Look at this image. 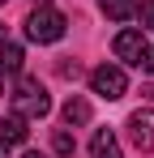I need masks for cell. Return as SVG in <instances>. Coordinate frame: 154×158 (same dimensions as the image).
<instances>
[{
	"instance_id": "obj_1",
	"label": "cell",
	"mask_w": 154,
	"mask_h": 158,
	"mask_svg": "<svg viewBox=\"0 0 154 158\" xmlns=\"http://www.w3.org/2000/svg\"><path fill=\"white\" fill-rule=\"evenodd\" d=\"M64 13L60 9H51V4H39L30 17H26V39L30 43H56V39H64Z\"/></svg>"
},
{
	"instance_id": "obj_2",
	"label": "cell",
	"mask_w": 154,
	"mask_h": 158,
	"mask_svg": "<svg viewBox=\"0 0 154 158\" xmlns=\"http://www.w3.org/2000/svg\"><path fill=\"white\" fill-rule=\"evenodd\" d=\"M13 111H17L22 120H43V115L51 111L47 90H43L34 77H22V81H17V94H13Z\"/></svg>"
},
{
	"instance_id": "obj_3",
	"label": "cell",
	"mask_w": 154,
	"mask_h": 158,
	"mask_svg": "<svg viewBox=\"0 0 154 158\" xmlns=\"http://www.w3.org/2000/svg\"><path fill=\"white\" fill-rule=\"evenodd\" d=\"M111 52H116V60L120 64H133V69H141L146 64V52H150V43H146V30L128 26L116 34V43H111Z\"/></svg>"
},
{
	"instance_id": "obj_4",
	"label": "cell",
	"mask_w": 154,
	"mask_h": 158,
	"mask_svg": "<svg viewBox=\"0 0 154 158\" xmlns=\"http://www.w3.org/2000/svg\"><path fill=\"white\" fill-rule=\"evenodd\" d=\"M90 90L99 94V98H107V103H116V98H124L128 90V77L120 64H99L94 73H90Z\"/></svg>"
},
{
	"instance_id": "obj_5",
	"label": "cell",
	"mask_w": 154,
	"mask_h": 158,
	"mask_svg": "<svg viewBox=\"0 0 154 158\" xmlns=\"http://www.w3.org/2000/svg\"><path fill=\"white\" fill-rule=\"evenodd\" d=\"M128 141L146 154L154 150V107H141V111L128 115Z\"/></svg>"
},
{
	"instance_id": "obj_6",
	"label": "cell",
	"mask_w": 154,
	"mask_h": 158,
	"mask_svg": "<svg viewBox=\"0 0 154 158\" xmlns=\"http://www.w3.org/2000/svg\"><path fill=\"white\" fill-rule=\"evenodd\" d=\"M90 158H120V141L111 128H99L90 137Z\"/></svg>"
},
{
	"instance_id": "obj_7",
	"label": "cell",
	"mask_w": 154,
	"mask_h": 158,
	"mask_svg": "<svg viewBox=\"0 0 154 158\" xmlns=\"http://www.w3.org/2000/svg\"><path fill=\"white\" fill-rule=\"evenodd\" d=\"M26 137H30V128H26V120L17 115V111L0 120V141H4V145H22Z\"/></svg>"
},
{
	"instance_id": "obj_8",
	"label": "cell",
	"mask_w": 154,
	"mask_h": 158,
	"mask_svg": "<svg viewBox=\"0 0 154 158\" xmlns=\"http://www.w3.org/2000/svg\"><path fill=\"white\" fill-rule=\"evenodd\" d=\"M22 60H26V52L17 43H4L0 39V73H22Z\"/></svg>"
},
{
	"instance_id": "obj_9",
	"label": "cell",
	"mask_w": 154,
	"mask_h": 158,
	"mask_svg": "<svg viewBox=\"0 0 154 158\" xmlns=\"http://www.w3.org/2000/svg\"><path fill=\"white\" fill-rule=\"evenodd\" d=\"M99 9L111 17V22H128L137 13V0H99Z\"/></svg>"
},
{
	"instance_id": "obj_10",
	"label": "cell",
	"mask_w": 154,
	"mask_h": 158,
	"mask_svg": "<svg viewBox=\"0 0 154 158\" xmlns=\"http://www.w3.org/2000/svg\"><path fill=\"white\" fill-rule=\"evenodd\" d=\"M64 124H90V103L73 94V98L64 103Z\"/></svg>"
},
{
	"instance_id": "obj_11",
	"label": "cell",
	"mask_w": 154,
	"mask_h": 158,
	"mask_svg": "<svg viewBox=\"0 0 154 158\" xmlns=\"http://www.w3.org/2000/svg\"><path fill=\"white\" fill-rule=\"evenodd\" d=\"M51 150H56V154H73V132L56 128V132H51Z\"/></svg>"
},
{
	"instance_id": "obj_12",
	"label": "cell",
	"mask_w": 154,
	"mask_h": 158,
	"mask_svg": "<svg viewBox=\"0 0 154 158\" xmlns=\"http://www.w3.org/2000/svg\"><path fill=\"white\" fill-rule=\"evenodd\" d=\"M133 17H141V30H154V0H146V4H141Z\"/></svg>"
},
{
	"instance_id": "obj_13",
	"label": "cell",
	"mask_w": 154,
	"mask_h": 158,
	"mask_svg": "<svg viewBox=\"0 0 154 158\" xmlns=\"http://www.w3.org/2000/svg\"><path fill=\"white\" fill-rule=\"evenodd\" d=\"M141 69H150V73H154V47L146 52V64H141Z\"/></svg>"
},
{
	"instance_id": "obj_14",
	"label": "cell",
	"mask_w": 154,
	"mask_h": 158,
	"mask_svg": "<svg viewBox=\"0 0 154 158\" xmlns=\"http://www.w3.org/2000/svg\"><path fill=\"white\" fill-rule=\"evenodd\" d=\"M0 158H9V145H4V141H0Z\"/></svg>"
},
{
	"instance_id": "obj_15",
	"label": "cell",
	"mask_w": 154,
	"mask_h": 158,
	"mask_svg": "<svg viewBox=\"0 0 154 158\" xmlns=\"http://www.w3.org/2000/svg\"><path fill=\"white\" fill-rule=\"evenodd\" d=\"M22 158H47V154H34V150H30V154H22Z\"/></svg>"
},
{
	"instance_id": "obj_16",
	"label": "cell",
	"mask_w": 154,
	"mask_h": 158,
	"mask_svg": "<svg viewBox=\"0 0 154 158\" xmlns=\"http://www.w3.org/2000/svg\"><path fill=\"white\" fill-rule=\"evenodd\" d=\"M0 94H4V77H0Z\"/></svg>"
},
{
	"instance_id": "obj_17",
	"label": "cell",
	"mask_w": 154,
	"mask_h": 158,
	"mask_svg": "<svg viewBox=\"0 0 154 158\" xmlns=\"http://www.w3.org/2000/svg\"><path fill=\"white\" fill-rule=\"evenodd\" d=\"M0 39H4V26H0Z\"/></svg>"
},
{
	"instance_id": "obj_18",
	"label": "cell",
	"mask_w": 154,
	"mask_h": 158,
	"mask_svg": "<svg viewBox=\"0 0 154 158\" xmlns=\"http://www.w3.org/2000/svg\"><path fill=\"white\" fill-rule=\"evenodd\" d=\"M0 4H4V0H0Z\"/></svg>"
},
{
	"instance_id": "obj_19",
	"label": "cell",
	"mask_w": 154,
	"mask_h": 158,
	"mask_svg": "<svg viewBox=\"0 0 154 158\" xmlns=\"http://www.w3.org/2000/svg\"><path fill=\"white\" fill-rule=\"evenodd\" d=\"M39 4H43V0H39Z\"/></svg>"
}]
</instances>
